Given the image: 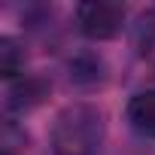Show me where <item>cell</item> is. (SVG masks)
<instances>
[{"mask_svg":"<svg viewBox=\"0 0 155 155\" xmlns=\"http://www.w3.org/2000/svg\"><path fill=\"white\" fill-rule=\"evenodd\" d=\"M104 116L91 104H70L52 128V155H101Z\"/></svg>","mask_w":155,"mask_h":155,"instance_id":"obj_1","label":"cell"},{"mask_svg":"<svg viewBox=\"0 0 155 155\" xmlns=\"http://www.w3.org/2000/svg\"><path fill=\"white\" fill-rule=\"evenodd\" d=\"M76 21H79V31L91 40H113L125 25V9L119 3L91 0L76 6Z\"/></svg>","mask_w":155,"mask_h":155,"instance_id":"obj_2","label":"cell"},{"mask_svg":"<svg viewBox=\"0 0 155 155\" xmlns=\"http://www.w3.org/2000/svg\"><path fill=\"white\" fill-rule=\"evenodd\" d=\"M125 116L131 122V128L143 137H155V88L149 91H137L128 107H125Z\"/></svg>","mask_w":155,"mask_h":155,"instance_id":"obj_3","label":"cell"},{"mask_svg":"<svg viewBox=\"0 0 155 155\" xmlns=\"http://www.w3.org/2000/svg\"><path fill=\"white\" fill-rule=\"evenodd\" d=\"M43 91H46V88H43L37 79H25V82H18V85H12V88H9V94H6V107H9V110H15V113L31 110L34 104H40Z\"/></svg>","mask_w":155,"mask_h":155,"instance_id":"obj_4","label":"cell"},{"mask_svg":"<svg viewBox=\"0 0 155 155\" xmlns=\"http://www.w3.org/2000/svg\"><path fill=\"white\" fill-rule=\"evenodd\" d=\"M25 67V52L15 46L12 37H3L0 40V76L3 79H15Z\"/></svg>","mask_w":155,"mask_h":155,"instance_id":"obj_5","label":"cell"}]
</instances>
